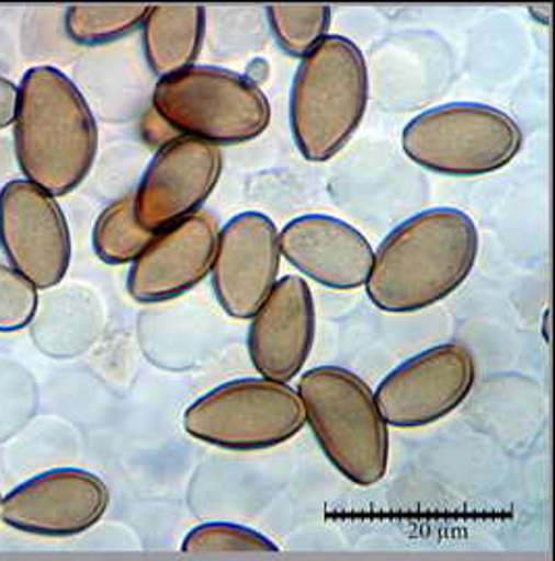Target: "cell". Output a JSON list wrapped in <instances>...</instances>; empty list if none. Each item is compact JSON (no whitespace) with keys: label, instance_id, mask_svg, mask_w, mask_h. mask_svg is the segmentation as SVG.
Instances as JSON below:
<instances>
[{"label":"cell","instance_id":"4fadbf2b","mask_svg":"<svg viewBox=\"0 0 555 561\" xmlns=\"http://www.w3.org/2000/svg\"><path fill=\"white\" fill-rule=\"evenodd\" d=\"M218 221L196 213L159 231L132 262L127 291L139 304L175 300L211 275L217 252Z\"/></svg>","mask_w":555,"mask_h":561},{"label":"cell","instance_id":"d6986e66","mask_svg":"<svg viewBox=\"0 0 555 561\" xmlns=\"http://www.w3.org/2000/svg\"><path fill=\"white\" fill-rule=\"evenodd\" d=\"M267 20L281 50L290 57H306L331 27L329 4H269Z\"/></svg>","mask_w":555,"mask_h":561},{"label":"cell","instance_id":"9c48e42d","mask_svg":"<svg viewBox=\"0 0 555 561\" xmlns=\"http://www.w3.org/2000/svg\"><path fill=\"white\" fill-rule=\"evenodd\" d=\"M0 245L36 289L57 287L71 264L69 222L57 198L25 180L0 190Z\"/></svg>","mask_w":555,"mask_h":561},{"label":"cell","instance_id":"cb8c5ba5","mask_svg":"<svg viewBox=\"0 0 555 561\" xmlns=\"http://www.w3.org/2000/svg\"><path fill=\"white\" fill-rule=\"evenodd\" d=\"M0 503H2V495H0Z\"/></svg>","mask_w":555,"mask_h":561},{"label":"cell","instance_id":"6da1fadb","mask_svg":"<svg viewBox=\"0 0 555 561\" xmlns=\"http://www.w3.org/2000/svg\"><path fill=\"white\" fill-rule=\"evenodd\" d=\"M476 256L478 229L464 210L417 213L381 241L364 285L369 300L389 314L422 312L464 285Z\"/></svg>","mask_w":555,"mask_h":561},{"label":"cell","instance_id":"8fae6325","mask_svg":"<svg viewBox=\"0 0 555 561\" xmlns=\"http://www.w3.org/2000/svg\"><path fill=\"white\" fill-rule=\"evenodd\" d=\"M111 491L99 474L81 468H55L21 482L0 503V520L41 537H76L106 514Z\"/></svg>","mask_w":555,"mask_h":561},{"label":"cell","instance_id":"5bb4252c","mask_svg":"<svg viewBox=\"0 0 555 561\" xmlns=\"http://www.w3.org/2000/svg\"><path fill=\"white\" fill-rule=\"evenodd\" d=\"M317 335V310L308 283L287 275L275 283L250 319L248 354L258 375L290 385L304 370Z\"/></svg>","mask_w":555,"mask_h":561},{"label":"cell","instance_id":"7a4b0ae2","mask_svg":"<svg viewBox=\"0 0 555 561\" xmlns=\"http://www.w3.org/2000/svg\"><path fill=\"white\" fill-rule=\"evenodd\" d=\"M13 136L23 178L53 198L80 187L99 152L90 104L55 67H34L23 76Z\"/></svg>","mask_w":555,"mask_h":561},{"label":"cell","instance_id":"9a60e30c","mask_svg":"<svg viewBox=\"0 0 555 561\" xmlns=\"http://www.w3.org/2000/svg\"><path fill=\"white\" fill-rule=\"evenodd\" d=\"M281 259L322 287L352 291L364 287L373 266V245L354 225L329 215H304L279 231Z\"/></svg>","mask_w":555,"mask_h":561},{"label":"cell","instance_id":"2e32d148","mask_svg":"<svg viewBox=\"0 0 555 561\" xmlns=\"http://www.w3.org/2000/svg\"><path fill=\"white\" fill-rule=\"evenodd\" d=\"M204 7L155 4L141 23L146 62L155 76L167 78L192 67L204 41Z\"/></svg>","mask_w":555,"mask_h":561},{"label":"cell","instance_id":"ac0fdd59","mask_svg":"<svg viewBox=\"0 0 555 561\" xmlns=\"http://www.w3.org/2000/svg\"><path fill=\"white\" fill-rule=\"evenodd\" d=\"M150 4H71L65 13L67 36L83 46L120 41L141 27Z\"/></svg>","mask_w":555,"mask_h":561},{"label":"cell","instance_id":"3957f363","mask_svg":"<svg viewBox=\"0 0 555 561\" xmlns=\"http://www.w3.org/2000/svg\"><path fill=\"white\" fill-rule=\"evenodd\" d=\"M369 67L356 42L327 36L302 57L290 94V125L299 154L325 162L339 154L364 119Z\"/></svg>","mask_w":555,"mask_h":561},{"label":"cell","instance_id":"603a6c76","mask_svg":"<svg viewBox=\"0 0 555 561\" xmlns=\"http://www.w3.org/2000/svg\"><path fill=\"white\" fill-rule=\"evenodd\" d=\"M550 319H552V314H550V310L545 312V322H543V333H545V340H552V331H550Z\"/></svg>","mask_w":555,"mask_h":561},{"label":"cell","instance_id":"7c38bea8","mask_svg":"<svg viewBox=\"0 0 555 561\" xmlns=\"http://www.w3.org/2000/svg\"><path fill=\"white\" fill-rule=\"evenodd\" d=\"M279 268L281 248L273 219L246 210L223 225L211 268L213 291L223 312L250 321L275 287Z\"/></svg>","mask_w":555,"mask_h":561},{"label":"cell","instance_id":"ffe728a7","mask_svg":"<svg viewBox=\"0 0 555 561\" xmlns=\"http://www.w3.org/2000/svg\"><path fill=\"white\" fill-rule=\"evenodd\" d=\"M185 553H215V551H279L275 541L250 526L234 522H206L185 535L181 542Z\"/></svg>","mask_w":555,"mask_h":561},{"label":"cell","instance_id":"5b68a950","mask_svg":"<svg viewBox=\"0 0 555 561\" xmlns=\"http://www.w3.org/2000/svg\"><path fill=\"white\" fill-rule=\"evenodd\" d=\"M152 111L179 136L217 148L257 140L271 123V104L257 81L213 65L160 78Z\"/></svg>","mask_w":555,"mask_h":561},{"label":"cell","instance_id":"e0dca14e","mask_svg":"<svg viewBox=\"0 0 555 561\" xmlns=\"http://www.w3.org/2000/svg\"><path fill=\"white\" fill-rule=\"evenodd\" d=\"M157 233L144 229L134 213V196L127 194L109 204L92 231V245L100 261L113 266L132 264Z\"/></svg>","mask_w":555,"mask_h":561},{"label":"cell","instance_id":"7402d4cb","mask_svg":"<svg viewBox=\"0 0 555 561\" xmlns=\"http://www.w3.org/2000/svg\"><path fill=\"white\" fill-rule=\"evenodd\" d=\"M20 106V88L0 76V131L11 127L18 117Z\"/></svg>","mask_w":555,"mask_h":561},{"label":"cell","instance_id":"277c9868","mask_svg":"<svg viewBox=\"0 0 555 561\" xmlns=\"http://www.w3.org/2000/svg\"><path fill=\"white\" fill-rule=\"evenodd\" d=\"M296 393L318 447L343 479L358 486L385 479L389 426L369 382L341 366H317L299 377Z\"/></svg>","mask_w":555,"mask_h":561},{"label":"cell","instance_id":"52a82bcc","mask_svg":"<svg viewBox=\"0 0 555 561\" xmlns=\"http://www.w3.org/2000/svg\"><path fill=\"white\" fill-rule=\"evenodd\" d=\"M304 424L298 393L262 377L223 382L183 414L190 437L229 451L273 449L294 439Z\"/></svg>","mask_w":555,"mask_h":561},{"label":"cell","instance_id":"30bf717a","mask_svg":"<svg viewBox=\"0 0 555 561\" xmlns=\"http://www.w3.org/2000/svg\"><path fill=\"white\" fill-rule=\"evenodd\" d=\"M223 173V152L194 138L165 141L146 167L134 196L139 225L152 233L200 213Z\"/></svg>","mask_w":555,"mask_h":561},{"label":"cell","instance_id":"8992f818","mask_svg":"<svg viewBox=\"0 0 555 561\" xmlns=\"http://www.w3.org/2000/svg\"><path fill=\"white\" fill-rule=\"evenodd\" d=\"M524 136L514 117L480 102H448L417 115L401 131L410 161L448 178H483L520 154Z\"/></svg>","mask_w":555,"mask_h":561},{"label":"cell","instance_id":"ba28073f","mask_svg":"<svg viewBox=\"0 0 555 561\" xmlns=\"http://www.w3.org/2000/svg\"><path fill=\"white\" fill-rule=\"evenodd\" d=\"M475 356L462 343H441L399 364L375 391L387 426L422 428L450 416L475 387Z\"/></svg>","mask_w":555,"mask_h":561},{"label":"cell","instance_id":"44dd1931","mask_svg":"<svg viewBox=\"0 0 555 561\" xmlns=\"http://www.w3.org/2000/svg\"><path fill=\"white\" fill-rule=\"evenodd\" d=\"M38 289L11 266L0 262V333H15L34 321Z\"/></svg>","mask_w":555,"mask_h":561}]
</instances>
